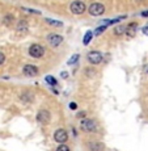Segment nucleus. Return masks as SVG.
<instances>
[{
    "label": "nucleus",
    "mask_w": 148,
    "mask_h": 151,
    "mask_svg": "<svg viewBox=\"0 0 148 151\" xmlns=\"http://www.w3.org/2000/svg\"><path fill=\"white\" fill-rule=\"evenodd\" d=\"M46 22L47 24H50V25H54V27H63V22H60V21H55V20H51V19H46Z\"/></svg>",
    "instance_id": "obj_17"
},
{
    "label": "nucleus",
    "mask_w": 148,
    "mask_h": 151,
    "mask_svg": "<svg viewBox=\"0 0 148 151\" xmlns=\"http://www.w3.org/2000/svg\"><path fill=\"white\" fill-rule=\"evenodd\" d=\"M56 151H69V147L67 146V145L62 143V145H60V146L56 149Z\"/></svg>",
    "instance_id": "obj_21"
},
{
    "label": "nucleus",
    "mask_w": 148,
    "mask_h": 151,
    "mask_svg": "<svg viewBox=\"0 0 148 151\" xmlns=\"http://www.w3.org/2000/svg\"><path fill=\"white\" fill-rule=\"evenodd\" d=\"M4 62H5V55L0 51V65H3Z\"/></svg>",
    "instance_id": "obj_24"
},
{
    "label": "nucleus",
    "mask_w": 148,
    "mask_h": 151,
    "mask_svg": "<svg viewBox=\"0 0 148 151\" xmlns=\"http://www.w3.org/2000/svg\"><path fill=\"white\" fill-rule=\"evenodd\" d=\"M124 30H126V27H123V25L115 27L114 28V34H115V36H122V34L124 33Z\"/></svg>",
    "instance_id": "obj_14"
},
{
    "label": "nucleus",
    "mask_w": 148,
    "mask_h": 151,
    "mask_svg": "<svg viewBox=\"0 0 148 151\" xmlns=\"http://www.w3.org/2000/svg\"><path fill=\"white\" fill-rule=\"evenodd\" d=\"M144 72H147V74H148V66H146V67H144Z\"/></svg>",
    "instance_id": "obj_30"
},
{
    "label": "nucleus",
    "mask_w": 148,
    "mask_h": 151,
    "mask_svg": "<svg viewBox=\"0 0 148 151\" xmlns=\"http://www.w3.org/2000/svg\"><path fill=\"white\" fill-rule=\"evenodd\" d=\"M67 76H68L67 72H62V78H67Z\"/></svg>",
    "instance_id": "obj_29"
},
{
    "label": "nucleus",
    "mask_w": 148,
    "mask_h": 151,
    "mask_svg": "<svg viewBox=\"0 0 148 151\" xmlns=\"http://www.w3.org/2000/svg\"><path fill=\"white\" fill-rule=\"evenodd\" d=\"M21 9H22V11H25V12H29V13H36V14H39V13H41L39 11H34V9H28V8H25V7H22Z\"/></svg>",
    "instance_id": "obj_22"
},
{
    "label": "nucleus",
    "mask_w": 148,
    "mask_h": 151,
    "mask_svg": "<svg viewBox=\"0 0 148 151\" xmlns=\"http://www.w3.org/2000/svg\"><path fill=\"white\" fill-rule=\"evenodd\" d=\"M143 33H144V34H147V36H148V24L143 28Z\"/></svg>",
    "instance_id": "obj_26"
},
{
    "label": "nucleus",
    "mask_w": 148,
    "mask_h": 151,
    "mask_svg": "<svg viewBox=\"0 0 148 151\" xmlns=\"http://www.w3.org/2000/svg\"><path fill=\"white\" fill-rule=\"evenodd\" d=\"M138 29V24L136 22H130L129 25L126 27V30H124V34H126L129 38H132L135 36V32Z\"/></svg>",
    "instance_id": "obj_10"
},
{
    "label": "nucleus",
    "mask_w": 148,
    "mask_h": 151,
    "mask_svg": "<svg viewBox=\"0 0 148 151\" xmlns=\"http://www.w3.org/2000/svg\"><path fill=\"white\" fill-rule=\"evenodd\" d=\"M142 16H144V17H148V11H144V12H142Z\"/></svg>",
    "instance_id": "obj_27"
},
{
    "label": "nucleus",
    "mask_w": 148,
    "mask_h": 151,
    "mask_svg": "<svg viewBox=\"0 0 148 151\" xmlns=\"http://www.w3.org/2000/svg\"><path fill=\"white\" fill-rule=\"evenodd\" d=\"M20 99H21L22 101H25V103H30L31 100H33V96H31L30 93H29V92H24V93L21 95V96H20Z\"/></svg>",
    "instance_id": "obj_13"
},
{
    "label": "nucleus",
    "mask_w": 148,
    "mask_h": 151,
    "mask_svg": "<svg viewBox=\"0 0 148 151\" xmlns=\"http://www.w3.org/2000/svg\"><path fill=\"white\" fill-rule=\"evenodd\" d=\"M22 72L26 76H36V75H38V67H36L33 65H26L22 68Z\"/></svg>",
    "instance_id": "obj_9"
},
{
    "label": "nucleus",
    "mask_w": 148,
    "mask_h": 151,
    "mask_svg": "<svg viewBox=\"0 0 148 151\" xmlns=\"http://www.w3.org/2000/svg\"><path fill=\"white\" fill-rule=\"evenodd\" d=\"M54 139L58 143H66L68 139V134L64 129H58L56 132L54 133Z\"/></svg>",
    "instance_id": "obj_6"
},
{
    "label": "nucleus",
    "mask_w": 148,
    "mask_h": 151,
    "mask_svg": "<svg viewBox=\"0 0 148 151\" xmlns=\"http://www.w3.org/2000/svg\"><path fill=\"white\" fill-rule=\"evenodd\" d=\"M85 9H87V5H85V3L81 1V0H75V1H72L71 5H69V11L74 14H83L85 12Z\"/></svg>",
    "instance_id": "obj_2"
},
{
    "label": "nucleus",
    "mask_w": 148,
    "mask_h": 151,
    "mask_svg": "<svg viewBox=\"0 0 148 151\" xmlns=\"http://www.w3.org/2000/svg\"><path fill=\"white\" fill-rule=\"evenodd\" d=\"M88 12L92 14V16H101L105 12V5L101 4V3H93L88 7Z\"/></svg>",
    "instance_id": "obj_4"
},
{
    "label": "nucleus",
    "mask_w": 148,
    "mask_h": 151,
    "mask_svg": "<svg viewBox=\"0 0 148 151\" xmlns=\"http://www.w3.org/2000/svg\"><path fill=\"white\" fill-rule=\"evenodd\" d=\"M3 22H4L5 25H11L13 22V16L12 14H7V16L3 19Z\"/></svg>",
    "instance_id": "obj_18"
},
{
    "label": "nucleus",
    "mask_w": 148,
    "mask_h": 151,
    "mask_svg": "<svg viewBox=\"0 0 148 151\" xmlns=\"http://www.w3.org/2000/svg\"><path fill=\"white\" fill-rule=\"evenodd\" d=\"M92 37H93V33H92V32H87V34L84 36V40H83V43H84V45H88V43L91 42Z\"/></svg>",
    "instance_id": "obj_16"
},
{
    "label": "nucleus",
    "mask_w": 148,
    "mask_h": 151,
    "mask_svg": "<svg viewBox=\"0 0 148 151\" xmlns=\"http://www.w3.org/2000/svg\"><path fill=\"white\" fill-rule=\"evenodd\" d=\"M134 1H136V3H142V1H144V0H134Z\"/></svg>",
    "instance_id": "obj_31"
},
{
    "label": "nucleus",
    "mask_w": 148,
    "mask_h": 151,
    "mask_svg": "<svg viewBox=\"0 0 148 151\" xmlns=\"http://www.w3.org/2000/svg\"><path fill=\"white\" fill-rule=\"evenodd\" d=\"M80 58V55L79 54H75V55H72L71 57V59L68 60V65H74L75 62H77V59H79Z\"/></svg>",
    "instance_id": "obj_20"
},
{
    "label": "nucleus",
    "mask_w": 148,
    "mask_h": 151,
    "mask_svg": "<svg viewBox=\"0 0 148 151\" xmlns=\"http://www.w3.org/2000/svg\"><path fill=\"white\" fill-rule=\"evenodd\" d=\"M47 42L50 43L53 47H56V46H59L60 43L63 42V37L60 36V34H55V33H51L47 36Z\"/></svg>",
    "instance_id": "obj_7"
},
{
    "label": "nucleus",
    "mask_w": 148,
    "mask_h": 151,
    "mask_svg": "<svg viewBox=\"0 0 148 151\" xmlns=\"http://www.w3.org/2000/svg\"><path fill=\"white\" fill-rule=\"evenodd\" d=\"M77 116H79V117H84V116H85V112H80Z\"/></svg>",
    "instance_id": "obj_28"
},
{
    "label": "nucleus",
    "mask_w": 148,
    "mask_h": 151,
    "mask_svg": "<svg viewBox=\"0 0 148 151\" xmlns=\"http://www.w3.org/2000/svg\"><path fill=\"white\" fill-rule=\"evenodd\" d=\"M45 80L47 82V84H50L51 87H54V86H56L58 82H56V79H55L54 76H51V75H47V76L45 78Z\"/></svg>",
    "instance_id": "obj_15"
},
{
    "label": "nucleus",
    "mask_w": 148,
    "mask_h": 151,
    "mask_svg": "<svg viewBox=\"0 0 148 151\" xmlns=\"http://www.w3.org/2000/svg\"><path fill=\"white\" fill-rule=\"evenodd\" d=\"M85 72H87V75H88V76H94V75H96V72H94L93 68H87Z\"/></svg>",
    "instance_id": "obj_23"
},
{
    "label": "nucleus",
    "mask_w": 148,
    "mask_h": 151,
    "mask_svg": "<svg viewBox=\"0 0 148 151\" xmlns=\"http://www.w3.org/2000/svg\"><path fill=\"white\" fill-rule=\"evenodd\" d=\"M37 121L39 124H49L50 122V112L49 110H39L38 114H37Z\"/></svg>",
    "instance_id": "obj_8"
},
{
    "label": "nucleus",
    "mask_w": 148,
    "mask_h": 151,
    "mask_svg": "<svg viewBox=\"0 0 148 151\" xmlns=\"http://www.w3.org/2000/svg\"><path fill=\"white\" fill-rule=\"evenodd\" d=\"M88 62L91 63V65H100L101 62H102V54L100 53V51H89L88 53Z\"/></svg>",
    "instance_id": "obj_5"
},
{
    "label": "nucleus",
    "mask_w": 148,
    "mask_h": 151,
    "mask_svg": "<svg viewBox=\"0 0 148 151\" xmlns=\"http://www.w3.org/2000/svg\"><path fill=\"white\" fill-rule=\"evenodd\" d=\"M69 108H71L72 110H74V109H76V108H77V105H76V104H75V103H71V104H69Z\"/></svg>",
    "instance_id": "obj_25"
},
{
    "label": "nucleus",
    "mask_w": 148,
    "mask_h": 151,
    "mask_svg": "<svg viewBox=\"0 0 148 151\" xmlns=\"http://www.w3.org/2000/svg\"><path fill=\"white\" fill-rule=\"evenodd\" d=\"M28 22L25 21V20H21V21H19L17 22V27H16V29H17V32L19 33H25V32H28Z\"/></svg>",
    "instance_id": "obj_12"
},
{
    "label": "nucleus",
    "mask_w": 148,
    "mask_h": 151,
    "mask_svg": "<svg viewBox=\"0 0 148 151\" xmlns=\"http://www.w3.org/2000/svg\"><path fill=\"white\" fill-rule=\"evenodd\" d=\"M80 129L87 133H93L97 130V124H96V121L91 120V118H84L80 122Z\"/></svg>",
    "instance_id": "obj_1"
},
{
    "label": "nucleus",
    "mask_w": 148,
    "mask_h": 151,
    "mask_svg": "<svg viewBox=\"0 0 148 151\" xmlns=\"http://www.w3.org/2000/svg\"><path fill=\"white\" fill-rule=\"evenodd\" d=\"M29 55L33 58H42L45 55V47L41 46L39 43H33L29 47Z\"/></svg>",
    "instance_id": "obj_3"
},
{
    "label": "nucleus",
    "mask_w": 148,
    "mask_h": 151,
    "mask_svg": "<svg viewBox=\"0 0 148 151\" xmlns=\"http://www.w3.org/2000/svg\"><path fill=\"white\" fill-rule=\"evenodd\" d=\"M106 27H108V25H101V27H98V28H96V30H94V36H100L101 33H102V32H105L106 30Z\"/></svg>",
    "instance_id": "obj_19"
},
{
    "label": "nucleus",
    "mask_w": 148,
    "mask_h": 151,
    "mask_svg": "<svg viewBox=\"0 0 148 151\" xmlns=\"http://www.w3.org/2000/svg\"><path fill=\"white\" fill-rule=\"evenodd\" d=\"M105 146L101 142H91L89 143V150L91 151H104Z\"/></svg>",
    "instance_id": "obj_11"
}]
</instances>
